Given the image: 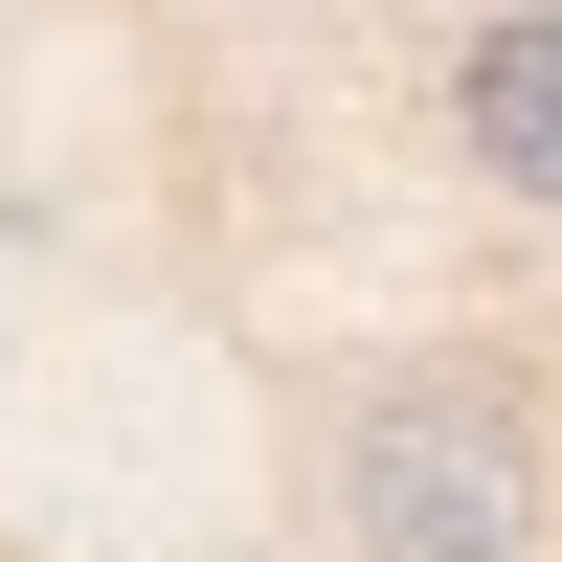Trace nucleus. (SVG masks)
I'll use <instances>...</instances> for the list:
<instances>
[{
	"instance_id": "nucleus-2",
	"label": "nucleus",
	"mask_w": 562,
	"mask_h": 562,
	"mask_svg": "<svg viewBox=\"0 0 562 562\" xmlns=\"http://www.w3.org/2000/svg\"><path fill=\"white\" fill-rule=\"evenodd\" d=\"M450 158H473L495 203H562V0H495V23L450 45Z\"/></svg>"
},
{
	"instance_id": "nucleus-1",
	"label": "nucleus",
	"mask_w": 562,
	"mask_h": 562,
	"mask_svg": "<svg viewBox=\"0 0 562 562\" xmlns=\"http://www.w3.org/2000/svg\"><path fill=\"white\" fill-rule=\"evenodd\" d=\"M562 518V450L518 360H383L338 405V540L360 562H540Z\"/></svg>"
}]
</instances>
